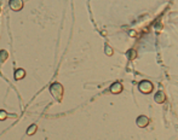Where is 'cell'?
I'll use <instances>...</instances> for the list:
<instances>
[{"mask_svg": "<svg viewBox=\"0 0 178 140\" xmlns=\"http://www.w3.org/2000/svg\"><path fill=\"white\" fill-rule=\"evenodd\" d=\"M9 58V52L6 50H0V62L4 63Z\"/></svg>", "mask_w": 178, "mask_h": 140, "instance_id": "8", "label": "cell"}, {"mask_svg": "<svg viewBox=\"0 0 178 140\" xmlns=\"http://www.w3.org/2000/svg\"><path fill=\"white\" fill-rule=\"evenodd\" d=\"M154 100H155L156 103H159V104H162V103L166 100V94H165L162 91H159V92H156V94L154 96Z\"/></svg>", "mask_w": 178, "mask_h": 140, "instance_id": "6", "label": "cell"}, {"mask_svg": "<svg viewBox=\"0 0 178 140\" xmlns=\"http://www.w3.org/2000/svg\"><path fill=\"white\" fill-rule=\"evenodd\" d=\"M50 92H51V94L53 96V98H55L57 101H62L64 90H63V86H62L59 82H53V83H51V85H50Z\"/></svg>", "mask_w": 178, "mask_h": 140, "instance_id": "1", "label": "cell"}, {"mask_svg": "<svg viewBox=\"0 0 178 140\" xmlns=\"http://www.w3.org/2000/svg\"><path fill=\"white\" fill-rule=\"evenodd\" d=\"M124 90L123 85H121V82H114L113 85L110 86V92L113 94H119V93H121Z\"/></svg>", "mask_w": 178, "mask_h": 140, "instance_id": "5", "label": "cell"}, {"mask_svg": "<svg viewBox=\"0 0 178 140\" xmlns=\"http://www.w3.org/2000/svg\"><path fill=\"white\" fill-rule=\"evenodd\" d=\"M105 54H108V56H111L113 54V50H111V47L110 46H105Z\"/></svg>", "mask_w": 178, "mask_h": 140, "instance_id": "12", "label": "cell"}, {"mask_svg": "<svg viewBox=\"0 0 178 140\" xmlns=\"http://www.w3.org/2000/svg\"><path fill=\"white\" fill-rule=\"evenodd\" d=\"M25 77V70L24 69H17L16 71H15V80L16 81H19V80H22V79H24Z\"/></svg>", "mask_w": 178, "mask_h": 140, "instance_id": "7", "label": "cell"}, {"mask_svg": "<svg viewBox=\"0 0 178 140\" xmlns=\"http://www.w3.org/2000/svg\"><path fill=\"white\" fill-rule=\"evenodd\" d=\"M138 90L144 93V94H149L153 92L154 90V85L150 82V81H148V80H143L139 82V85H138Z\"/></svg>", "mask_w": 178, "mask_h": 140, "instance_id": "2", "label": "cell"}, {"mask_svg": "<svg viewBox=\"0 0 178 140\" xmlns=\"http://www.w3.org/2000/svg\"><path fill=\"white\" fill-rule=\"evenodd\" d=\"M9 6L13 11H19V10L23 9L24 3L22 1V0H10V1H9Z\"/></svg>", "mask_w": 178, "mask_h": 140, "instance_id": "3", "label": "cell"}, {"mask_svg": "<svg viewBox=\"0 0 178 140\" xmlns=\"http://www.w3.org/2000/svg\"><path fill=\"white\" fill-rule=\"evenodd\" d=\"M38 130V126L37 124H31L28 128H27V134L28 135H34Z\"/></svg>", "mask_w": 178, "mask_h": 140, "instance_id": "9", "label": "cell"}, {"mask_svg": "<svg viewBox=\"0 0 178 140\" xmlns=\"http://www.w3.org/2000/svg\"><path fill=\"white\" fill-rule=\"evenodd\" d=\"M136 123H137L138 127H141V128H145L148 124H149V119H148L147 116H144V115H141V116L137 117Z\"/></svg>", "mask_w": 178, "mask_h": 140, "instance_id": "4", "label": "cell"}, {"mask_svg": "<svg viewBox=\"0 0 178 140\" xmlns=\"http://www.w3.org/2000/svg\"><path fill=\"white\" fill-rule=\"evenodd\" d=\"M0 13H1V6H0Z\"/></svg>", "mask_w": 178, "mask_h": 140, "instance_id": "13", "label": "cell"}, {"mask_svg": "<svg viewBox=\"0 0 178 140\" xmlns=\"http://www.w3.org/2000/svg\"><path fill=\"white\" fill-rule=\"evenodd\" d=\"M7 119V113L5 110H0V121H5Z\"/></svg>", "mask_w": 178, "mask_h": 140, "instance_id": "11", "label": "cell"}, {"mask_svg": "<svg viewBox=\"0 0 178 140\" xmlns=\"http://www.w3.org/2000/svg\"><path fill=\"white\" fill-rule=\"evenodd\" d=\"M126 56H127V58H129L130 61H133V59L137 57V52H136L135 50H129V51L126 52Z\"/></svg>", "mask_w": 178, "mask_h": 140, "instance_id": "10", "label": "cell"}]
</instances>
